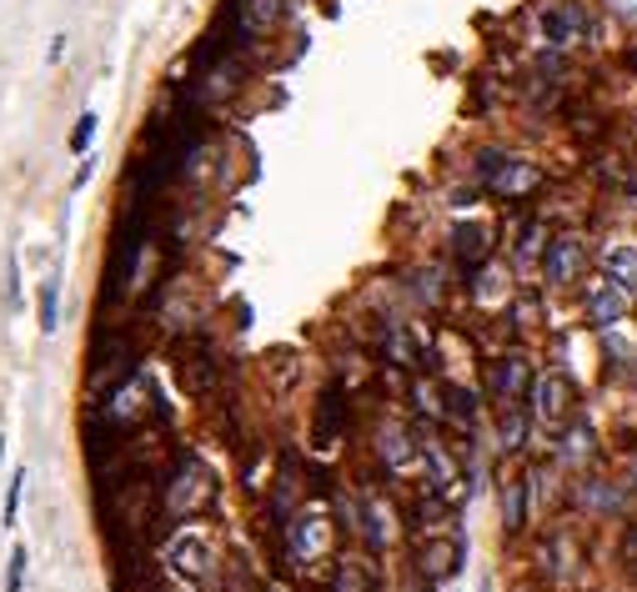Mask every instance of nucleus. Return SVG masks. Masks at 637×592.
Masks as SVG:
<instances>
[{"label":"nucleus","mask_w":637,"mask_h":592,"mask_svg":"<svg viewBox=\"0 0 637 592\" xmlns=\"http://www.w3.org/2000/svg\"><path fill=\"white\" fill-rule=\"evenodd\" d=\"M216 502V477L196 452H176V462L161 472V512L171 522H191Z\"/></svg>","instance_id":"obj_1"},{"label":"nucleus","mask_w":637,"mask_h":592,"mask_svg":"<svg viewBox=\"0 0 637 592\" xmlns=\"http://www.w3.org/2000/svg\"><path fill=\"white\" fill-rule=\"evenodd\" d=\"M141 342H136V332H126V327H106V332H96V342H91V362H86V387H91V397H106L111 387H121V382H131L136 372H141Z\"/></svg>","instance_id":"obj_2"},{"label":"nucleus","mask_w":637,"mask_h":592,"mask_svg":"<svg viewBox=\"0 0 637 592\" xmlns=\"http://www.w3.org/2000/svg\"><path fill=\"white\" fill-rule=\"evenodd\" d=\"M472 176H477V186L492 191L497 201H522V196H532V191L547 181L537 161L512 156V151H497V146H482V151H477Z\"/></svg>","instance_id":"obj_3"},{"label":"nucleus","mask_w":637,"mask_h":592,"mask_svg":"<svg viewBox=\"0 0 637 592\" xmlns=\"http://www.w3.org/2000/svg\"><path fill=\"white\" fill-rule=\"evenodd\" d=\"M286 21V0H226L221 26H226V46L246 51L256 41H271Z\"/></svg>","instance_id":"obj_4"},{"label":"nucleus","mask_w":637,"mask_h":592,"mask_svg":"<svg viewBox=\"0 0 637 592\" xmlns=\"http://www.w3.org/2000/svg\"><path fill=\"white\" fill-rule=\"evenodd\" d=\"M582 271H587V241H582V236L557 231V236L542 241V286H547V291L577 286Z\"/></svg>","instance_id":"obj_5"},{"label":"nucleus","mask_w":637,"mask_h":592,"mask_svg":"<svg viewBox=\"0 0 637 592\" xmlns=\"http://www.w3.org/2000/svg\"><path fill=\"white\" fill-rule=\"evenodd\" d=\"M537 21H542V36H547L552 51H572V46L592 41V11L582 0H547L537 11Z\"/></svg>","instance_id":"obj_6"},{"label":"nucleus","mask_w":637,"mask_h":592,"mask_svg":"<svg viewBox=\"0 0 637 592\" xmlns=\"http://www.w3.org/2000/svg\"><path fill=\"white\" fill-rule=\"evenodd\" d=\"M176 382H181L186 397H211L221 387V362L206 347V337H191V342L176 347Z\"/></svg>","instance_id":"obj_7"},{"label":"nucleus","mask_w":637,"mask_h":592,"mask_svg":"<svg viewBox=\"0 0 637 592\" xmlns=\"http://www.w3.org/2000/svg\"><path fill=\"white\" fill-rule=\"evenodd\" d=\"M537 372H532V357L527 352H502L487 362V397L492 402H527Z\"/></svg>","instance_id":"obj_8"},{"label":"nucleus","mask_w":637,"mask_h":592,"mask_svg":"<svg viewBox=\"0 0 637 592\" xmlns=\"http://www.w3.org/2000/svg\"><path fill=\"white\" fill-rule=\"evenodd\" d=\"M527 412H532L537 422H547V427H562V422H572V412H577V387H572L562 372H547V377L532 382Z\"/></svg>","instance_id":"obj_9"},{"label":"nucleus","mask_w":637,"mask_h":592,"mask_svg":"<svg viewBox=\"0 0 637 592\" xmlns=\"http://www.w3.org/2000/svg\"><path fill=\"white\" fill-rule=\"evenodd\" d=\"M462 562H467L462 537H427V542L417 547V572H422V582H427V587L452 582V577L462 572Z\"/></svg>","instance_id":"obj_10"},{"label":"nucleus","mask_w":637,"mask_h":592,"mask_svg":"<svg viewBox=\"0 0 637 592\" xmlns=\"http://www.w3.org/2000/svg\"><path fill=\"white\" fill-rule=\"evenodd\" d=\"M166 557H171V567H176L181 577H191V582H201V587L216 582V567H221V562H216V552H211V542H206L201 532H181V537L171 542Z\"/></svg>","instance_id":"obj_11"},{"label":"nucleus","mask_w":637,"mask_h":592,"mask_svg":"<svg viewBox=\"0 0 637 592\" xmlns=\"http://www.w3.org/2000/svg\"><path fill=\"white\" fill-rule=\"evenodd\" d=\"M582 317H587L592 332H612V327L627 317V296H622L612 281H592V286L582 291Z\"/></svg>","instance_id":"obj_12"},{"label":"nucleus","mask_w":637,"mask_h":592,"mask_svg":"<svg viewBox=\"0 0 637 592\" xmlns=\"http://www.w3.org/2000/svg\"><path fill=\"white\" fill-rule=\"evenodd\" d=\"M452 261L472 276L477 266H487V256H492V226L487 221H457L452 226Z\"/></svg>","instance_id":"obj_13"},{"label":"nucleus","mask_w":637,"mask_h":592,"mask_svg":"<svg viewBox=\"0 0 637 592\" xmlns=\"http://www.w3.org/2000/svg\"><path fill=\"white\" fill-rule=\"evenodd\" d=\"M342 437H347V402H342V387H327L322 402H316L311 442H316V452H332Z\"/></svg>","instance_id":"obj_14"},{"label":"nucleus","mask_w":637,"mask_h":592,"mask_svg":"<svg viewBox=\"0 0 637 592\" xmlns=\"http://www.w3.org/2000/svg\"><path fill=\"white\" fill-rule=\"evenodd\" d=\"M577 502L587 507V512H597V517H617V512H627V492H622V482H607V477H577Z\"/></svg>","instance_id":"obj_15"},{"label":"nucleus","mask_w":637,"mask_h":592,"mask_svg":"<svg viewBox=\"0 0 637 592\" xmlns=\"http://www.w3.org/2000/svg\"><path fill=\"white\" fill-rule=\"evenodd\" d=\"M602 281H612L627 302L637 296V246L632 241H617V246L602 251Z\"/></svg>","instance_id":"obj_16"},{"label":"nucleus","mask_w":637,"mask_h":592,"mask_svg":"<svg viewBox=\"0 0 637 592\" xmlns=\"http://www.w3.org/2000/svg\"><path fill=\"white\" fill-rule=\"evenodd\" d=\"M527 432H532L527 402H502V412H497V447H502L507 457H517V452L527 447Z\"/></svg>","instance_id":"obj_17"},{"label":"nucleus","mask_w":637,"mask_h":592,"mask_svg":"<svg viewBox=\"0 0 637 592\" xmlns=\"http://www.w3.org/2000/svg\"><path fill=\"white\" fill-rule=\"evenodd\" d=\"M377 457L397 472V467H407L412 457H417V442H412V427H402V422H382L377 427Z\"/></svg>","instance_id":"obj_18"},{"label":"nucleus","mask_w":637,"mask_h":592,"mask_svg":"<svg viewBox=\"0 0 637 592\" xmlns=\"http://www.w3.org/2000/svg\"><path fill=\"white\" fill-rule=\"evenodd\" d=\"M527 502H532V477H507L502 482V532L507 537L527 527Z\"/></svg>","instance_id":"obj_19"},{"label":"nucleus","mask_w":637,"mask_h":592,"mask_svg":"<svg viewBox=\"0 0 637 592\" xmlns=\"http://www.w3.org/2000/svg\"><path fill=\"white\" fill-rule=\"evenodd\" d=\"M327 592H382V587H377V572L362 557H342L327 577Z\"/></svg>","instance_id":"obj_20"},{"label":"nucleus","mask_w":637,"mask_h":592,"mask_svg":"<svg viewBox=\"0 0 637 592\" xmlns=\"http://www.w3.org/2000/svg\"><path fill=\"white\" fill-rule=\"evenodd\" d=\"M597 437H592V427L587 422H567L562 427V442H557V457L562 462H572V467H582V462H592L597 457V447H592Z\"/></svg>","instance_id":"obj_21"},{"label":"nucleus","mask_w":637,"mask_h":592,"mask_svg":"<svg viewBox=\"0 0 637 592\" xmlns=\"http://www.w3.org/2000/svg\"><path fill=\"white\" fill-rule=\"evenodd\" d=\"M437 397H447V412L457 417V422H477V392H467V387H457V382H442V392Z\"/></svg>","instance_id":"obj_22"},{"label":"nucleus","mask_w":637,"mask_h":592,"mask_svg":"<svg viewBox=\"0 0 637 592\" xmlns=\"http://www.w3.org/2000/svg\"><path fill=\"white\" fill-rule=\"evenodd\" d=\"M61 327V276H46L41 281V332L51 337Z\"/></svg>","instance_id":"obj_23"},{"label":"nucleus","mask_w":637,"mask_h":592,"mask_svg":"<svg viewBox=\"0 0 637 592\" xmlns=\"http://www.w3.org/2000/svg\"><path fill=\"white\" fill-rule=\"evenodd\" d=\"M21 497H26V467H16V472H11V487H6V512H0V522H6V527H16V517H21Z\"/></svg>","instance_id":"obj_24"},{"label":"nucleus","mask_w":637,"mask_h":592,"mask_svg":"<svg viewBox=\"0 0 637 592\" xmlns=\"http://www.w3.org/2000/svg\"><path fill=\"white\" fill-rule=\"evenodd\" d=\"M96 126H101V121H96V111H86V116L76 121V131H71V151H76V156H86V146L96 141Z\"/></svg>","instance_id":"obj_25"},{"label":"nucleus","mask_w":637,"mask_h":592,"mask_svg":"<svg viewBox=\"0 0 637 592\" xmlns=\"http://www.w3.org/2000/svg\"><path fill=\"white\" fill-rule=\"evenodd\" d=\"M537 241H542V226L527 221V226L517 231V261H532V256H537Z\"/></svg>","instance_id":"obj_26"},{"label":"nucleus","mask_w":637,"mask_h":592,"mask_svg":"<svg viewBox=\"0 0 637 592\" xmlns=\"http://www.w3.org/2000/svg\"><path fill=\"white\" fill-rule=\"evenodd\" d=\"M21 587H26V547H16L6 562V592H21Z\"/></svg>","instance_id":"obj_27"},{"label":"nucleus","mask_w":637,"mask_h":592,"mask_svg":"<svg viewBox=\"0 0 637 592\" xmlns=\"http://www.w3.org/2000/svg\"><path fill=\"white\" fill-rule=\"evenodd\" d=\"M6 302L21 307V261H16V256L6 261Z\"/></svg>","instance_id":"obj_28"},{"label":"nucleus","mask_w":637,"mask_h":592,"mask_svg":"<svg viewBox=\"0 0 637 592\" xmlns=\"http://www.w3.org/2000/svg\"><path fill=\"white\" fill-rule=\"evenodd\" d=\"M61 56H66V36H56V41H51V51H46V61H51V66H56V61H61Z\"/></svg>","instance_id":"obj_29"},{"label":"nucleus","mask_w":637,"mask_h":592,"mask_svg":"<svg viewBox=\"0 0 637 592\" xmlns=\"http://www.w3.org/2000/svg\"><path fill=\"white\" fill-rule=\"evenodd\" d=\"M91 171H96V161H91V156H86V161H81V166H76V186H86V181H91Z\"/></svg>","instance_id":"obj_30"},{"label":"nucleus","mask_w":637,"mask_h":592,"mask_svg":"<svg viewBox=\"0 0 637 592\" xmlns=\"http://www.w3.org/2000/svg\"><path fill=\"white\" fill-rule=\"evenodd\" d=\"M622 492H627V497H632V492H637V462H632V467H627V477H622Z\"/></svg>","instance_id":"obj_31"},{"label":"nucleus","mask_w":637,"mask_h":592,"mask_svg":"<svg viewBox=\"0 0 637 592\" xmlns=\"http://www.w3.org/2000/svg\"><path fill=\"white\" fill-rule=\"evenodd\" d=\"M617 16H627V21H637V0H617Z\"/></svg>","instance_id":"obj_32"},{"label":"nucleus","mask_w":637,"mask_h":592,"mask_svg":"<svg viewBox=\"0 0 637 592\" xmlns=\"http://www.w3.org/2000/svg\"><path fill=\"white\" fill-rule=\"evenodd\" d=\"M0 457H6V422H0Z\"/></svg>","instance_id":"obj_33"},{"label":"nucleus","mask_w":637,"mask_h":592,"mask_svg":"<svg viewBox=\"0 0 637 592\" xmlns=\"http://www.w3.org/2000/svg\"><path fill=\"white\" fill-rule=\"evenodd\" d=\"M627 382H632V392H637V362H632V372H627Z\"/></svg>","instance_id":"obj_34"}]
</instances>
